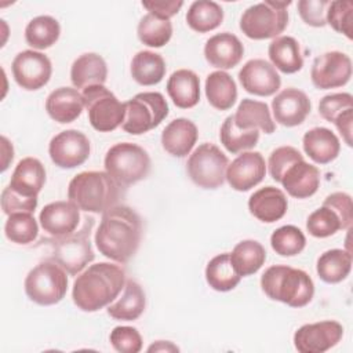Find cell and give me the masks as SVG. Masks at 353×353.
I'll list each match as a JSON object with an SVG mask.
<instances>
[{
  "mask_svg": "<svg viewBox=\"0 0 353 353\" xmlns=\"http://www.w3.org/2000/svg\"><path fill=\"white\" fill-rule=\"evenodd\" d=\"M94 240L103 256L117 263H125L139 248L142 219L131 207L117 204L102 214Z\"/></svg>",
  "mask_w": 353,
  "mask_h": 353,
  "instance_id": "cell-1",
  "label": "cell"
},
{
  "mask_svg": "<svg viewBox=\"0 0 353 353\" xmlns=\"http://www.w3.org/2000/svg\"><path fill=\"white\" fill-rule=\"evenodd\" d=\"M309 234L317 239H325L335 234L341 229H346L339 214L327 203L314 210L306 221Z\"/></svg>",
  "mask_w": 353,
  "mask_h": 353,
  "instance_id": "cell-42",
  "label": "cell"
},
{
  "mask_svg": "<svg viewBox=\"0 0 353 353\" xmlns=\"http://www.w3.org/2000/svg\"><path fill=\"white\" fill-rule=\"evenodd\" d=\"M11 70L14 80L21 88L36 91L50 81L52 65L46 54L34 50H25L15 55Z\"/></svg>",
  "mask_w": 353,
  "mask_h": 353,
  "instance_id": "cell-12",
  "label": "cell"
},
{
  "mask_svg": "<svg viewBox=\"0 0 353 353\" xmlns=\"http://www.w3.org/2000/svg\"><path fill=\"white\" fill-rule=\"evenodd\" d=\"M205 280L212 290L219 292H226L236 288L241 280V276H239L234 270L229 252L219 254L210 259L205 266Z\"/></svg>",
  "mask_w": 353,
  "mask_h": 353,
  "instance_id": "cell-39",
  "label": "cell"
},
{
  "mask_svg": "<svg viewBox=\"0 0 353 353\" xmlns=\"http://www.w3.org/2000/svg\"><path fill=\"white\" fill-rule=\"evenodd\" d=\"M262 291L273 301L291 307L306 306L314 295V283L302 269L287 265H273L261 277Z\"/></svg>",
  "mask_w": 353,
  "mask_h": 353,
  "instance_id": "cell-4",
  "label": "cell"
},
{
  "mask_svg": "<svg viewBox=\"0 0 353 353\" xmlns=\"http://www.w3.org/2000/svg\"><path fill=\"white\" fill-rule=\"evenodd\" d=\"M108 66L97 52H85L74 59L70 68V80L74 88H87L95 84H105Z\"/></svg>",
  "mask_w": 353,
  "mask_h": 353,
  "instance_id": "cell-29",
  "label": "cell"
},
{
  "mask_svg": "<svg viewBox=\"0 0 353 353\" xmlns=\"http://www.w3.org/2000/svg\"><path fill=\"white\" fill-rule=\"evenodd\" d=\"M302 159H303V156L294 146H280V148H276L270 153L269 160H268V168H269V174H270L272 179L280 183L281 179H283V175L285 174V171L292 164H295L296 161H299Z\"/></svg>",
  "mask_w": 353,
  "mask_h": 353,
  "instance_id": "cell-46",
  "label": "cell"
},
{
  "mask_svg": "<svg viewBox=\"0 0 353 353\" xmlns=\"http://www.w3.org/2000/svg\"><path fill=\"white\" fill-rule=\"evenodd\" d=\"M352 77V59L342 51H327L314 58L310 79L316 88L330 90L342 87Z\"/></svg>",
  "mask_w": 353,
  "mask_h": 353,
  "instance_id": "cell-13",
  "label": "cell"
},
{
  "mask_svg": "<svg viewBox=\"0 0 353 353\" xmlns=\"http://www.w3.org/2000/svg\"><path fill=\"white\" fill-rule=\"evenodd\" d=\"M312 103L307 95L294 87L280 91L272 101L274 121L284 127L302 124L310 113Z\"/></svg>",
  "mask_w": 353,
  "mask_h": 353,
  "instance_id": "cell-18",
  "label": "cell"
},
{
  "mask_svg": "<svg viewBox=\"0 0 353 353\" xmlns=\"http://www.w3.org/2000/svg\"><path fill=\"white\" fill-rule=\"evenodd\" d=\"M205 97L208 103L218 110L230 109L237 99V87L233 77L223 72L215 70L205 79Z\"/></svg>",
  "mask_w": 353,
  "mask_h": 353,
  "instance_id": "cell-33",
  "label": "cell"
},
{
  "mask_svg": "<svg viewBox=\"0 0 353 353\" xmlns=\"http://www.w3.org/2000/svg\"><path fill=\"white\" fill-rule=\"evenodd\" d=\"M223 21L222 7L211 0L193 1L186 12L188 26L197 33H207L216 29Z\"/></svg>",
  "mask_w": 353,
  "mask_h": 353,
  "instance_id": "cell-38",
  "label": "cell"
},
{
  "mask_svg": "<svg viewBox=\"0 0 353 353\" xmlns=\"http://www.w3.org/2000/svg\"><path fill=\"white\" fill-rule=\"evenodd\" d=\"M66 270L51 259L37 263L25 279L28 298L41 306L61 302L68 291Z\"/></svg>",
  "mask_w": 353,
  "mask_h": 353,
  "instance_id": "cell-8",
  "label": "cell"
},
{
  "mask_svg": "<svg viewBox=\"0 0 353 353\" xmlns=\"http://www.w3.org/2000/svg\"><path fill=\"white\" fill-rule=\"evenodd\" d=\"M61 36V25L51 15H39L30 19L25 28V40L34 50H46L54 46Z\"/></svg>",
  "mask_w": 353,
  "mask_h": 353,
  "instance_id": "cell-37",
  "label": "cell"
},
{
  "mask_svg": "<svg viewBox=\"0 0 353 353\" xmlns=\"http://www.w3.org/2000/svg\"><path fill=\"white\" fill-rule=\"evenodd\" d=\"M305 153L316 164H328L334 161L341 150L338 137L325 127H314L305 132L302 138Z\"/></svg>",
  "mask_w": 353,
  "mask_h": 353,
  "instance_id": "cell-27",
  "label": "cell"
},
{
  "mask_svg": "<svg viewBox=\"0 0 353 353\" xmlns=\"http://www.w3.org/2000/svg\"><path fill=\"white\" fill-rule=\"evenodd\" d=\"M272 65L285 74L296 73L303 66V57L299 43L291 36H279L272 40L268 48Z\"/></svg>",
  "mask_w": 353,
  "mask_h": 353,
  "instance_id": "cell-32",
  "label": "cell"
},
{
  "mask_svg": "<svg viewBox=\"0 0 353 353\" xmlns=\"http://www.w3.org/2000/svg\"><path fill=\"white\" fill-rule=\"evenodd\" d=\"M39 233L37 221L33 212H14L8 215L4 225L6 237L15 244H29L33 243Z\"/></svg>",
  "mask_w": 353,
  "mask_h": 353,
  "instance_id": "cell-43",
  "label": "cell"
},
{
  "mask_svg": "<svg viewBox=\"0 0 353 353\" xmlns=\"http://www.w3.org/2000/svg\"><path fill=\"white\" fill-rule=\"evenodd\" d=\"M239 80L247 92L258 97H270L281 85L276 68L261 58L247 61L239 72Z\"/></svg>",
  "mask_w": 353,
  "mask_h": 353,
  "instance_id": "cell-17",
  "label": "cell"
},
{
  "mask_svg": "<svg viewBox=\"0 0 353 353\" xmlns=\"http://www.w3.org/2000/svg\"><path fill=\"white\" fill-rule=\"evenodd\" d=\"M229 160L214 143L199 145L188 159L186 172L192 182L203 189H216L226 179Z\"/></svg>",
  "mask_w": 353,
  "mask_h": 353,
  "instance_id": "cell-11",
  "label": "cell"
},
{
  "mask_svg": "<svg viewBox=\"0 0 353 353\" xmlns=\"http://www.w3.org/2000/svg\"><path fill=\"white\" fill-rule=\"evenodd\" d=\"M179 347L170 341H157L148 347V352H178Z\"/></svg>",
  "mask_w": 353,
  "mask_h": 353,
  "instance_id": "cell-53",
  "label": "cell"
},
{
  "mask_svg": "<svg viewBox=\"0 0 353 353\" xmlns=\"http://www.w3.org/2000/svg\"><path fill=\"white\" fill-rule=\"evenodd\" d=\"M131 76L141 85L159 84L165 76L164 58L153 51L143 50L134 55L131 61Z\"/></svg>",
  "mask_w": 353,
  "mask_h": 353,
  "instance_id": "cell-34",
  "label": "cell"
},
{
  "mask_svg": "<svg viewBox=\"0 0 353 353\" xmlns=\"http://www.w3.org/2000/svg\"><path fill=\"white\" fill-rule=\"evenodd\" d=\"M80 208L70 200L54 201L43 207L39 221L44 232L54 237L73 233L80 222Z\"/></svg>",
  "mask_w": 353,
  "mask_h": 353,
  "instance_id": "cell-19",
  "label": "cell"
},
{
  "mask_svg": "<svg viewBox=\"0 0 353 353\" xmlns=\"http://www.w3.org/2000/svg\"><path fill=\"white\" fill-rule=\"evenodd\" d=\"M37 207V197H25L6 186L1 192V210L6 215L14 212H34Z\"/></svg>",
  "mask_w": 353,
  "mask_h": 353,
  "instance_id": "cell-49",
  "label": "cell"
},
{
  "mask_svg": "<svg viewBox=\"0 0 353 353\" xmlns=\"http://www.w3.org/2000/svg\"><path fill=\"white\" fill-rule=\"evenodd\" d=\"M83 108L84 99L77 88H55L46 99V110L48 116L59 124H68L79 119Z\"/></svg>",
  "mask_w": 353,
  "mask_h": 353,
  "instance_id": "cell-24",
  "label": "cell"
},
{
  "mask_svg": "<svg viewBox=\"0 0 353 353\" xmlns=\"http://www.w3.org/2000/svg\"><path fill=\"white\" fill-rule=\"evenodd\" d=\"M91 145L85 134L77 130H65L52 137L48 145L51 161L59 168H74L87 161Z\"/></svg>",
  "mask_w": 353,
  "mask_h": 353,
  "instance_id": "cell-14",
  "label": "cell"
},
{
  "mask_svg": "<svg viewBox=\"0 0 353 353\" xmlns=\"http://www.w3.org/2000/svg\"><path fill=\"white\" fill-rule=\"evenodd\" d=\"M291 1L266 0L248 7L240 18V30L252 40L276 39L288 25Z\"/></svg>",
  "mask_w": 353,
  "mask_h": 353,
  "instance_id": "cell-7",
  "label": "cell"
},
{
  "mask_svg": "<svg viewBox=\"0 0 353 353\" xmlns=\"http://www.w3.org/2000/svg\"><path fill=\"white\" fill-rule=\"evenodd\" d=\"M1 172H4L14 159L12 143L4 135H1Z\"/></svg>",
  "mask_w": 353,
  "mask_h": 353,
  "instance_id": "cell-52",
  "label": "cell"
},
{
  "mask_svg": "<svg viewBox=\"0 0 353 353\" xmlns=\"http://www.w3.org/2000/svg\"><path fill=\"white\" fill-rule=\"evenodd\" d=\"M167 94L176 108L190 109L200 101V79L190 69H178L167 80Z\"/></svg>",
  "mask_w": 353,
  "mask_h": 353,
  "instance_id": "cell-28",
  "label": "cell"
},
{
  "mask_svg": "<svg viewBox=\"0 0 353 353\" xmlns=\"http://www.w3.org/2000/svg\"><path fill=\"white\" fill-rule=\"evenodd\" d=\"M125 117L121 128L132 135L145 134L156 128L168 116V103L156 91L139 92L124 102Z\"/></svg>",
  "mask_w": 353,
  "mask_h": 353,
  "instance_id": "cell-9",
  "label": "cell"
},
{
  "mask_svg": "<svg viewBox=\"0 0 353 353\" xmlns=\"http://www.w3.org/2000/svg\"><path fill=\"white\" fill-rule=\"evenodd\" d=\"M327 23L338 33L345 34L352 40V21H353V4L349 0L330 1L325 15Z\"/></svg>",
  "mask_w": 353,
  "mask_h": 353,
  "instance_id": "cell-45",
  "label": "cell"
},
{
  "mask_svg": "<svg viewBox=\"0 0 353 353\" xmlns=\"http://www.w3.org/2000/svg\"><path fill=\"white\" fill-rule=\"evenodd\" d=\"M270 245L273 251L281 256H295L303 251L306 237L299 228L284 225L272 233Z\"/></svg>",
  "mask_w": 353,
  "mask_h": 353,
  "instance_id": "cell-44",
  "label": "cell"
},
{
  "mask_svg": "<svg viewBox=\"0 0 353 353\" xmlns=\"http://www.w3.org/2000/svg\"><path fill=\"white\" fill-rule=\"evenodd\" d=\"M324 203L330 204L342 218L343 225L346 229L350 228L352 221H353V204H352V197L350 194L345 192H335L331 193L325 197Z\"/></svg>",
  "mask_w": 353,
  "mask_h": 353,
  "instance_id": "cell-50",
  "label": "cell"
},
{
  "mask_svg": "<svg viewBox=\"0 0 353 353\" xmlns=\"http://www.w3.org/2000/svg\"><path fill=\"white\" fill-rule=\"evenodd\" d=\"M343 327L335 320L303 324L294 334V346L301 353H324L339 343Z\"/></svg>",
  "mask_w": 353,
  "mask_h": 353,
  "instance_id": "cell-15",
  "label": "cell"
},
{
  "mask_svg": "<svg viewBox=\"0 0 353 353\" xmlns=\"http://www.w3.org/2000/svg\"><path fill=\"white\" fill-rule=\"evenodd\" d=\"M320 116L334 123L347 146H352L353 97L349 92H335L323 97L319 102Z\"/></svg>",
  "mask_w": 353,
  "mask_h": 353,
  "instance_id": "cell-21",
  "label": "cell"
},
{
  "mask_svg": "<svg viewBox=\"0 0 353 353\" xmlns=\"http://www.w3.org/2000/svg\"><path fill=\"white\" fill-rule=\"evenodd\" d=\"M103 165L105 171L125 188L145 179L150 172L152 161L148 152L139 145L120 142L109 148Z\"/></svg>",
  "mask_w": 353,
  "mask_h": 353,
  "instance_id": "cell-6",
  "label": "cell"
},
{
  "mask_svg": "<svg viewBox=\"0 0 353 353\" xmlns=\"http://www.w3.org/2000/svg\"><path fill=\"white\" fill-rule=\"evenodd\" d=\"M244 55V46L240 39L229 32L211 36L204 46L205 61L221 70L232 69L239 65Z\"/></svg>",
  "mask_w": 353,
  "mask_h": 353,
  "instance_id": "cell-20",
  "label": "cell"
},
{
  "mask_svg": "<svg viewBox=\"0 0 353 353\" xmlns=\"http://www.w3.org/2000/svg\"><path fill=\"white\" fill-rule=\"evenodd\" d=\"M125 284V272L120 265L99 262L77 274L72 288L74 305L83 312H97L110 305Z\"/></svg>",
  "mask_w": 353,
  "mask_h": 353,
  "instance_id": "cell-2",
  "label": "cell"
},
{
  "mask_svg": "<svg viewBox=\"0 0 353 353\" xmlns=\"http://www.w3.org/2000/svg\"><path fill=\"white\" fill-rule=\"evenodd\" d=\"M95 219L85 216L80 230L61 237H43L39 245L48 247V259L58 263L69 274L77 276L95 258L91 245V232Z\"/></svg>",
  "mask_w": 353,
  "mask_h": 353,
  "instance_id": "cell-5",
  "label": "cell"
},
{
  "mask_svg": "<svg viewBox=\"0 0 353 353\" xmlns=\"http://www.w3.org/2000/svg\"><path fill=\"white\" fill-rule=\"evenodd\" d=\"M199 138L196 124L185 117L170 121L161 132L163 149L174 157H185L194 148Z\"/></svg>",
  "mask_w": 353,
  "mask_h": 353,
  "instance_id": "cell-23",
  "label": "cell"
},
{
  "mask_svg": "<svg viewBox=\"0 0 353 353\" xmlns=\"http://www.w3.org/2000/svg\"><path fill=\"white\" fill-rule=\"evenodd\" d=\"M266 163L259 152H243L226 168V181L232 189L247 192L263 181Z\"/></svg>",
  "mask_w": 353,
  "mask_h": 353,
  "instance_id": "cell-16",
  "label": "cell"
},
{
  "mask_svg": "<svg viewBox=\"0 0 353 353\" xmlns=\"http://www.w3.org/2000/svg\"><path fill=\"white\" fill-rule=\"evenodd\" d=\"M91 127L99 132H110L120 127L125 117L124 102L103 84L90 85L81 92Z\"/></svg>",
  "mask_w": 353,
  "mask_h": 353,
  "instance_id": "cell-10",
  "label": "cell"
},
{
  "mask_svg": "<svg viewBox=\"0 0 353 353\" xmlns=\"http://www.w3.org/2000/svg\"><path fill=\"white\" fill-rule=\"evenodd\" d=\"M146 296L142 287L134 280H125L121 296L108 305V314L114 320L134 321L143 313Z\"/></svg>",
  "mask_w": 353,
  "mask_h": 353,
  "instance_id": "cell-31",
  "label": "cell"
},
{
  "mask_svg": "<svg viewBox=\"0 0 353 353\" xmlns=\"http://www.w3.org/2000/svg\"><path fill=\"white\" fill-rule=\"evenodd\" d=\"M110 345L120 353H138L142 349V336L134 327L119 325L110 331Z\"/></svg>",
  "mask_w": 353,
  "mask_h": 353,
  "instance_id": "cell-47",
  "label": "cell"
},
{
  "mask_svg": "<svg viewBox=\"0 0 353 353\" xmlns=\"http://www.w3.org/2000/svg\"><path fill=\"white\" fill-rule=\"evenodd\" d=\"M288 208L284 192L274 186H265L254 192L248 199V210L258 221L273 223L280 221Z\"/></svg>",
  "mask_w": 353,
  "mask_h": 353,
  "instance_id": "cell-22",
  "label": "cell"
},
{
  "mask_svg": "<svg viewBox=\"0 0 353 353\" xmlns=\"http://www.w3.org/2000/svg\"><path fill=\"white\" fill-rule=\"evenodd\" d=\"M266 261L265 247L256 240H243L230 252V262L239 276L245 277L256 273Z\"/></svg>",
  "mask_w": 353,
  "mask_h": 353,
  "instance_id": "cell-35",
  "label": "cell"
},
{
  "mask_svg": "<svg viewBox=\"0 0 353 353\" xmlns=\"http://www.w3.org/2000/svg\"><path fill=\"white\" fill-rule=\"evenodd\" d=\"M124 189L106 171H83L70 179L68 197L81 211L103 214L119 204Z\"/></svg>",
  "mask_w": 353,
  "mask_h": 353,
  "instance_id": "cell-3",
  "label": "cell"
},
{
  "mask_svg": "<svg viewBox=\"0 0 353 353\" xmlns=\"http://www.w3.org/2000/svg\"><path fill=\"white\" fill-rule=\"evenodd\" d=\"M137 34L139 41L145 46L160 48L171 40L172 23L170 19H164L148 12L141 18L137 28Z\"/></svg>",
  "mask_w": 353,
  "mask_h": 353,
  "instance_id": "cell-40",
  "label": "cell"
},
{
  "mask_svg": "<svg viewBox=\"0 0 353 353\" xmlns=\"http://www.w3.org/2000/svg\"><path fill=\"white\" fill-rule=\"evenodd\" d=\"M352 269V254L346 250L332 248L323 252L316 265L319 277L328 284H336L345 280Z\"/></svg>",
  "mask_w": 353,
  "mask_h": 353,
  "instance_id": "cell-36",
  "label": "cell"
},
{
  "mask_svg": "<svg viewBox=\"0 0 353 353\" xmlns=\"http://www.w3.org/2000/svg\"><path fill=\"white\" fill-rule=\"evenodd\" d=\"M46 183V168L36 157H25L14 168L8 186L25 196L37 197Z\"/></svg>",
  "mask_w": 353,
  "mask_h": 353,
  "instance_id": "cell-26",
  "label": "cell"
},
{
  "mask_svg": "<svg viewBox=\"0 0 353 353\" xmlns=\"http://www.w3.org/2000/svg\"><path fill=\"white\" fill-rule=\"evenodd\" d=\"M280 183L291 197L307 199L313 196L320 186V171L316 165L302 159L285 171Z\"/></svg>",
  "mask_w": 353,
  "mask_h": 353,
  "instance_id": "cell-25",
  "label": "cell"
},
{
  "mask_svg": "<svg viewBox=\"0 0 353 353\" xmlns=\"http://www.w3.org/2000/svg\"><path fill=\"white\" fill-rule=\"evenodd\" d=\"M328 6V0H299L298 12L306 25L313 28H323L327 25L325 15Z\"/></svg>",
  "mask_w": 353,
  "mask_h": 353,
  "instance_id": "cell-48",
  "label": "cell"
},
{
  "mask_svg": "<svg viewBox=\"0 0 353 353\" xmlns=\"http://www.w3.org/2000/svg\"><path fill=\"white\" fill-rule=\"evenodd\" d=\"M233 120L234 125L244 131L262 130L265 134H272L276 130L269 106L265 102L250 98H245L239 103Z\"/></svg>",
  "mask_w": 353,
  "mask_h": 353,
  "instance_id": "cell-30",
  "label": "cell"
},
{
  "mask_svg": "<svg viewBox=\"0 0 353 353\" xmlns=\"http://www.w3.org/2000/svg\"><path fill=\"white\" fill-rule=\"evenodd\" d=\"M219 139L228 152L236 154V153L252 149L259 141V131L239 130L234 125V120L232 114V116H228L222 123L221 131H219Z\"/></svg>",
  "mask_w": 353,
  "mask_h": 353,
  "instance_id": "cell-41",
  "label": "cell"
},
{
  "mask_svg": "<svg viewBox=\"0 0 353 353\" xmlns=\"http://www.w3.org/2000/svg\"><path fill=\"white\" fill-rule=\"evenodd\" d=\"M183 6L182 0H152V1H142V7H145L150 14L170 19Z\"/></svg>",
  "mask_w": 353,
  "mask_h": 353,
  "instance_id": "cell-51",
  "label": "cell"
}]
</instances>
